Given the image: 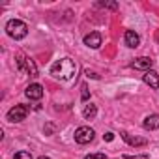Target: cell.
<instances>
[{
  "mask_svg": "<svg viewBox=\"0 0 159 159\" xmlns=\"http://www.w3.org/2000/svg\"><path fill=\"white\" fill-rule=\"evenodd\" d=\"M77 73V64L71 58H62L51 66V75L54 79H62V81H69Z\"/></svg>",
  "mask_w": 159,
  "mask_h": 159,
  "instance_id": "cell-1",
  "label": "cell"
},
{
  "mask_svg": "<svg viewBox=\"0 0 159 159\" xmlns=\"http://www.w3.org/2000/svg\"><path fill=\"white\" fill-rule=\"evenodd\" d=\"M6 32H8V36L13 38V39H23V38H26V34H28V26H26V23H23V21H19V19H10V21L6 23Z\"/></svg>",
  "mask_w": 159,
  "mask_h": 159,
  "instance_id": "cell-2",
  "label": "cell"
},
{
  "mask_svg": "<svg viewBox=\"0 0 159 159\" xmlns=\"http://www.w3.org/2000/svg\"><path fill=\"white\" fill-rule=\"evenodd\" d=\"M15 62H17V67L21 71H26L30 77H38V67H36V64H34L32 58L25 56L23 52H17L15 54Z\"/></svg>",
  "mask_w": 159,
  "mask_h": 159,
  "instance_id": "cell-3",
  "label": "cell"
},
{
  "mask_svg": "<svg viewBox=\"0 0 159 159\" xmlns=\"http://www.w3.org/2000/svg\"><path fill=\"white\" fill-rule=\"evenodd\" d=\"M94 137H96V133H94L92 127L83 125V127L75 129V142H77V144H90V142L94 140Z\"/></svg>",
  "mask_w": 159,
  "mask_h": 159,
  "instance_id": "cell-4",
  "label": "cell"
},
{
  "mask_svg": "<svg viewBox=\"0 0 159 159\" xmlns=\"http://www.w3.org/2000/svg\"><path fill=\"white\" fill-rule=\"evenodd\" d=\"M26 116H28V107H26V105H15L13 109L8 111V120L13 122V124L23 122Z\"/></svg>",
  "mask_w": 159,
  "mask_h": 159,
  "instance_id": "cell-5",
  "label": "cell"
},
{
  "mask_svg": "<svg viewBox=\"0 0 159 159\" xmlns=\"http://www.w3.org/2000/svg\"><path fill=\"white\" fill-rule=\"evenodd\" d=\"M152 66H153V60H152L150 56H139V58H135V60L131 62V67H133V69H142L144 73L150 71Z\"/></svg>",
  "mask_w": 159,
  "mask_h": 159,
  "instance_id": "cell-6",
  "label": "cell"
},
{
  "mask_svg": "<svg viewBox=\"0 0 159 159\" xmlns=\"http://www.w3.org/2000/svg\"><path fill=\"white\" fill-rule=\"evenodd\" d=\"M25 94H26V98L28 99H41L43 98V86L41 84H38V83H34V84H30L26 90H25Z\"/></svg>",
  "mask_w": 159,
  "mask_h": 159,
  "instance_id": "cell-7",
  "label": "cell"
},
{
  "mask_svg": "<svg viewBox=\"0 0 159 159\" xmlns=\"http://www.w3.org/2000/svg\"><path fill=\"white\" fill-rule=\"evenodd\" d=\"M142 81H144L150 88H159V75H157L153 69H150V71H146V73L142 75Z\"/></svg>",
  "mask_w": 159,
  "mask_h": 159,
  "instance_id": "cell-8",
  "label": "cell"
},
{
  "mask_svg": "<svg viewBox=\"0 0 159 159\" xmlns=\"http://www.w3.org/2000/svg\"><path fill=\"white\" fill-rule=\"evenodd\" d=\"M124 41H125V45H127L129 49H135V47H139L140 38H139L137 32H133V30H125V34H124Z\"/></svg>",
  "mask_w": 159,
  "mask_h": 159,
  "instance_id": "cell-9",
  "label": "cell"
},
{
  "mask_svg": "<svg viewBox=\"0 0 159 159\" xmlns=\"http://www.w3.org/2000/svg\"><path fill=\"white\" fill-rule=\"evenodd\" d=\"M120 135H122V139H124L129 146H146V144H148V140L142 139V137H133V135H129V133H125V131H122Z\"/></svg>",
  "mask_w": 159,
  "mask_h": 159,
  "instance_id": "cell-10",
  "label": "cell"
},
{
  "mask_svg": "<svg viewBox=\"0 0 159 159\" xmlns=\"http://www.w3.org/2000/svg\"><path fill=\"white\" fill-rule=\"evenodd\" d=\"M84 45H88L90 49H98L101 45V34L99 32H90L88 36H84Z\"/></svg>",
  "mask_w": 159,
  "mask_h": 159,
  "instance_id": "cell-11",
  "label": "cell"
},
{
  "mask_svg": "<svg viewBox=\"0 0 159 159\" xmlns=\"http://www.w3.org/2000/svg\"><path fill=\"white\" fill-rule=\"evenodd\" d=\"M142 125H144V129H150V131L159 129V114H150V116H146L144 122H142Z\"/></svg>",
  "mask_w": 159,
  "mask_h": 159,
  "instance_id": "cell-12",
  "label": "cell"
},
{
  "mask_svg": "<svg viewBox=\"0 0 159 159\" xmlns=\"http://www.w3.org/2000/svg\"><path fill=\"white\" fill-rule=\"evenodd\" d=\"M96 114H98V107H96L94 103H88V105H84L83 116H84L86 120H94V118H96Z\"/></svg>",
  "mask_w": 159,
  "mask_h": 159,
  "instance_id": "cell-13",
  "label": "cell"
},
{
  "mask_svg": "<svg viewBox=\"0 0 159 159\" xmlns=\"http://www.w3.org/2000/svg\"><path fill=\"white\" fill-rule=\"evenodd\" d=\"M13 159H34V157H32V153H30V152L21 150V152H17V153H15V157H13Z\"/></svg>",
  "mask_w": 159,
  "mask_h": 159,
  "instance_id": "cell-14",
  "label": "cell"
},
{
  "mask_svg": "<svg viewBox=\"0 0 159 159\" xmlns=\"http://www.w3.org/2000/svg\"><path fill=\"white\" fill-rule=\"evenodd\" d=\"M101 8H109V10H118V4L116 2H99Z\"/></svg>",
  "mask_w": 159,
  "mask_h": 159,
  "instance_id": "cell-15",
  "label": "cell"
},
{
  "mask_svg": "<svg viewBox=\"0 0 159 159\" xmlns=\"http://www.w3.org/2000/svg\"><path fill=\"white\" fill-rule=\"evenodd\" d=\"M122 159H150V155H124Z\"/></svg>",
  "mask_w": 159,
  "mask_h": 159,
  "instance_id": "cell-16",
  "label": "cell"
},
{
  "mask_svg": "<svg viewBox=\"0 0 159 159\" xmlns=\"http://www.w3.org/2000/svg\"><path fill=\"white\" fill-rule=\"evenodd\" d=\"M84 159H105V153H90Z\"/></svg>",
  "mask_w": 159,
  "mask_h": 159,
  "instance_id": "cell-17",
  "label": "cell"
},
{
  "mask_svg": "<svg viewBox=\"0 0 159 159\" xmlns=\"http://www.w3.org/2000/svg\"><path fill=\"white\" fill-rule=\"evenodd\" d=\"M81 98H83V101H88V88L86 86H83V96Z\"/></svg>",
  "mask_w": 159,
  "mask_h": 159,
  "instance_id": "cell-18",
  "label": "cell"
},
{
  "mask_svg": "<svg viewBox=\"0 0 159 159\" xmlns=\"http://www.w3.org/2000/svg\"><path fill=\"white\" fill-rule=\"evenodd\" d=\"M103 139H105L107 142H111V140L114 139V133H111V131H109V133H105V135H103Z\"/></svg>",
  "mask_w": 159,
  "mask_h": 159,
  "instance_id": "cell-19",
  "label": "cell"
},
{
  "mask_svg": "<svg viewBox=\"0 0 159 159\" xmlns=\"http://www.w3.org/2000/svg\"><path fill=\"white\" fill-rule=\"evenodd\" d=\"M86 77H92V79H98V75H96L94 71H90V69H86Z\"/></svg>",
  "mask_w": 159,
  "mask_h": 159,
  "instance_id": "cell-20",
  "label": "cell"
},
{
  "mask_svg": "<svg viewBox=\"0 0 159 159\" xmlns=\"http://www.w3.org/2000/svg\"><path fill=\"white\" fill-rule=\"evenodd\" d=\"M38 159H51V157H45V155H41V157H38Z\"/></svg>",
  "mask_w": 159,
  "mask_h": 159,
  "instance_id": "cell-21",
  "label": "cell"
}]
</instances>
